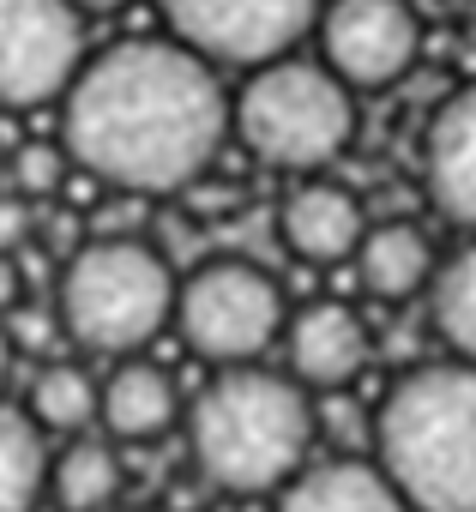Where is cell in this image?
<instances>
[{
    "instance_id": "12",
    "label": "cell",
    "mask_w": 476,
    "mask_h": 512,
    "mask_svg": "<svg viewBox=\"0 0 476 512\" xmlns=\"http://www.w3.org/2000/svg\"><path fill=\"white\" fill-rule=\"evenodd\" d=\"M422 187L434 211L476 235V79L458 85L422 133Z\"/></svg>"
},
{
    "instance_id": "4",
    "label": "cell",
    "mask_w": 476,
    "mask_h": 512,
    "mask_svg": "<svg viewBox=\"0 0 476 512\" xmlns=\"http://www.w3.org/2000/svg\"><path fill=\"white\" fill-rule=\"evenodd\" d=\"M181 278L145 235H85L79 253L61 266V326L91 356H139L175 326Z\"/></svg>"
},
{
    "instance_id": "13",
    "label": "cell",
    "mask_w": 476,
    "mask_h": 512,
    "mask_svg": "<svg viewBox=\"0 0 476 512\" xmlns=\"http://www.w3.org/2000/svg\"><path fill=\"white\" fill-rule=\"evenodd\" d=\"M272 512H410V500L374 458H332V464H302L278 488Z\"/></svg>"
},
{
    "instance_id": "25",
    "label": "cell",
    "mask_w": 476,
    "mask_h": 512,
    "mask_svg": "<svg viewBox=\"0 0 476 512\" xmlns=\"http://www.w3.org/2000/svg\"><path fill=\"white\" fill-rule=\"evenodd\" d=\"M7 368H13V344H7V326H0V386H7Z\"/></svg>"
},
{
    "instance_id": "3",
    "label": "cell",
    "mask_w": 476,
    "mask_h": 512,
    "mask_svg": "<svg viewBox=\"0 0 476 512\" xmlns=\"http://www.w3.org/2000/svg\"><path fill=\"white\" fill-rule=\"evenodd\" d=\"M368 446L410 512H476V362L440 356L398 374Z\"/></svg>"
},
{
    "instance_id": "22",
    "label": "cell",
    "mask_w": 476,
    "mask_h": 512,
    "mask_svg": "<svg viewBox=\"0 0 476 512\" xmlns=\"http://www.w3.org/2000/svg\"><path fill=\"white\" fill-rule=\"evenodd\" d=\"M31 235H37V199L0 193V253H19Z\"/></svg>"
},
{
    "instance_id": "10",
    "label": "cell",
    "mask_w": 476,
    "mask_h": 512,
    "mask_svg": "<svg viewBox=\"0 0 476 512\" xmlns=\"http://www.w3.org/2000/svg\"><path fill=\"white\" fill-rule=\"evenodd\" d=\"M284 356H290V374L308 392H338L368 368L374 332L350 302H308L284 326Z\"/></svg>"
},
{
    "instance_id": "18",
    "label": "cell",
    "mask_w": 476,
    "mask_h": 512,
    "mask_svg": "<svg viewBox=\"0 0 476 512\" xmlns=\"http://www.w3.org/2000/svg\"><path fill=\"white\" fill-rule=\"evenodd\" d=\"M428 320L440 332V344L464 362H476V235L440 260L434 284H428Z\"/></svg>"
},
{
    "instance_id": "5",
    "label": "cell",
    "mask_w": 476,
    "mask_h": 512,
    "mask_svg": "<svg viewBox=\"0 0 476 512\" xmlns=\"http://www.w3.org/2000/svg\"><path fill=\"white\" fill-rule=\"evenodd\" d=\"M229 139L266 169L320 175L356 139V91L326 61L278 55L229 97Z\"/></svg>"
},
{
    "instance_id": "24",
    "label": "cell",
    "mask_w": 476,
    "mask_h": 512,
    "mask_svg": "<svg viewBox=\"0 0 476 512\" xmlns=\"http://www.w3.org/2000/svg\"><path fill=\"white\" fill-rule=\"evenodd\" d=\"M67 7H79L91 19V13H121V7H133V0H67Z\"/></svg>"
},
{
    "instance_id": "2",
    "label": "cell",
    "mask_w": 476,
    "mask_h": 512,
    "mask_svg": "<svg viewBox=\"0 0 476 512\" xmlns=\"http://www.w3.org/2000/svg\"><path fill=\"white\" fill-rule=\"evenodd\" d=\"M320 410L296 374L272 368H223L187 404V452L193 470L217 494H278L314 452Z\"/></svg>"
},
{
    "instance_id": "23",
    "label": "cell",
    "mask_w": 476,
    "mask_h": 512,
    "mask_svg": "<svg viewBox=\"0 0 476 512\" xmlns=\"http://www.w3.org/2000/svg\"><path fill=\"white\" fill-rule=\"evenodd\" d=\"M25 302V272H19V253H0V314Z\"/></svg>"
},
{
    "instance_id": "11",
    "label": "cell",
    "mask_w": 476,
    "mask_h": 512,
    "mask_svg": "<svg viewBox=\"0 0 476 512\" xmlns=\"http://www.w3.org/2000/svg\"><path fill=\"white\" fill-rule=\"evenodd\" d=\"M368 235V211L362 199L344 187V181H326V175H302L284 205H278V241L308 266H338V260H356V247Z\"/></svg>"
},
{
    "instance_id": "1",
    "label": "cell",
    "mask_w": 476,
    "mask_h": 512,
    "mask_svg": "<svg viewBox=\"0 0 476 512\" xmlns=\"http://www.w3.org/2000/svg\"><path fill=\"white\" fill-rule=\"evenodd\" d=\"M229 139V91L187 43L139 37L91 55L61 97L73 169L121 199L187 193Z\"/></svg>"
},
{
    "instance_id": "14",
    "label": "cell",
    "mask_w": 476,
    "mask_h": 512,
    "mask_svg": "<svg viewBox=\"0 0 476 512\" xmlns=\"http://www.w3.org/2000/svg\"><path fill=\"white\" fill-rule=\"evenodd\" d=\"M434 272H440V253L422 223H410V217L368 223V235L356 247V278L374 302H392V308L416 302V296H428Z\"/></svg>"
},
{
    "instance_id": "9",
    "label": "cell",
    "mask_w": 476,
    "mask_h": 512,
    "mask_svg": "<svg viewBox=\"0 0 476 512\" xmlns=\"http://www.w3.org/2000/svg\"><path fill=\"white\" fill-rule=\"evenodd\" d=\"M314 37H320V61L356 97L392 91L422 55V25L404 0H326Z\"/></svg>"
},
{
    "instance_id": "26",
    "label": "cell",
    "mask_w": 476,
    "mask_h": 512,
    "mask_svg": "<svg viewBox=\"0 0 476 512\" xmlns=\"http://www.w3.org/2000/svg\"><path fill=\"white\" fill-rule=\"evenodd\" d=\"M115 512H121V506H115Z\"/></svg>"
},
{
    "instance_id": "8",
    "label": "cell",
    "mask_w": 476,
    "mask_h": 512,
    "mask_svg": "<svg viewBox=\"0 0 476 512\" xmlns=\"http://www.w3.org/2000/svg\"><path fill=\"white\" fill-rule=\"evenodd\" d=\"M85 67V13L67 0H0V103L43 109Z\"/></svg>"
},
{
    "instance_id": "19",
    "label": "cell",
    "mask_w": 476,
    "mask_h": 512,
    "mask_svg": "<svg viewBox=\"0 0 476 512\" xmlns=\"http://www.w3.org/2000/svg\"><path fill=\"white\" fill-rule=\"evenodd\" d=\"M25 410L43 434H85L97 422V380L79 368V362H43L31 392H25Z\"/></svg>"
},
{
    "instance_id": "7",
    "label": "cell",
    "mask_w": 476,
    "mask_h": 512,
    "mask_svg": "<svg viewBox=\"0 0 476 512\" xmlns=\"http://www.w3.org/2000/svg\"><path fill=\"white\" fill-rule=\"evenodd\" d=\"M175 43L211 67H266L296 55L326 0H157Z\"/></svg>"
},
{
    "instance_id": "17",
    "label": "cell",
    "mask_w": 476,
    "mask_h": 512,
    "mask_svg": "<svg viewBox=\"0 0 476 512\" xmlns=\"http://www.w3.org/2000/svg\"><path fill=\"white\" fill-rule=\"evenodd\" d=\"M43 428L31 422V410H7L0 404V512H37V500L49 494V452H43Z\"/></svg>"
},
{
    "instance_id": "21",
    "label": "cell",
    "mask_w": 476,
    "mask_h": 512,
    "mask_svg": "<svg viewBox=\"0 0 476 512\" xmlns=\"http://www.w3.org/2000/svg\"><path fill=\"white\" fill-rule=\"evenodd\" d=\"M0 326H7V344H13V356H55V338H67V326H61V308H37V302H19V308H7L0 314Z\"/></svg>"
},
{
    "instance_id": "15",
    "label": "cell",
    "mask_w": 476,
    "mask_h": 512,
    "mask_svg": "<svg viewBox=\"0 0 476 512\" xmlns=\"http://www.w3.org/2000/svg\"><path fill=\"white\" fill-rule=\"evenodd\" d=\"M181 416L187 410H181L175 380L145 356H121L109 368V380L97 386V422L109 428V440H157Z\"/></svg>"
},
{
    "instance_id": "16",
    "label": "cell",
    "mask_w": 476,
    "mask_h": 512,
    "mask_svg": "<svg viewBox=\"0 0 476 512\" xmlns=\"http://www.w3.org/2000/svg\"><path fill=\"white\" fill-rule=\"evenodd\" d=\"M121 494H127V464H121L115 440L73 434V446L61 458H49V500L61 512H115Z\"/></svg>"
},
{
    "instance_id": "20",
    "label": "cell",
    "mask_w": 476,
    "mask_h": 512,
    "mask_svg": "<svg viewBox=\"0 0 476 512\" xmlns=\"http://www.w3.org/2000/svg\"><path fill=\"white\" fill-rule=\"evenodd\" d=\"M67 169H73L67 145H49V139L19 145V151H13V163H7L13 193H25V199H55V193H61V181H67Z\"/></svg>"
},
{
    "instance_id": "6",
    "label": "cell",
    "mask_w": 476,
    "mask_h": 512,
    "mask_svg": "<svg viewBox=\"0 0 476 512\" xmlns=\"http://www.w3.org/2000/svg\"><path fill=\"white\" fill-rule=\"evenodd\" d=\"M284 326H290V302H284L278 278L254 260H242V253L205 260L175 290V332L187 338L193 356H205L217 368L260 362L272 344H284Z\"/></svg>"
}]
</instances>
